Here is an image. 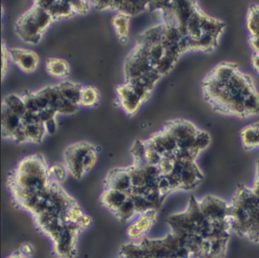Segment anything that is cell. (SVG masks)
<instances>
[{"label":"cell","instance_id":"cell-17","mask_svg":"<svg viewBox=\"0 0 259 258\" xmlns=\"http://www.w3.org/2000/svg\"><path fill=\"white\" fill-rule=\"evenodd\" d=\"M2 106H5V108H8L10 112L20 116L21 118H23L25 114L27 113V109L25 107L22 96H19L16 94H9L5 97L3 101Z\"/></svg>","mask_w":259,"mask_h":258},{"label":"cell","instance_id":"cell-6","mask_svg":"<svg viewBox=\"0 0 259 258\" xmlns=\"http://www.w3.org/2000/svg\"><path fill=\"white\" fill-rule=\"evenodd\" d=\"M144 143L147 149L156 151L161 154L162 157L166 154L175 153L178 149V145L175 138L165 129L155 133Z\"/></svg>","mask_w":259,"mask_h":258},{"label":"cell","instance_id":"cell-12","mask_svg":"<svg viewBox=\"0 0 259 258\" xmlns=\"http://www.w3.org/2000/svg\"><path fill=\"white\" fill-rule=\"evenodd\" d=\"M22 118L2 106V133L5 137L11 138L22 126Z\"/></svg>","mask_w":259,"mask_h":258},{"label":"cell","instance_id":"cell-5","mask_svg":"<svg viewBox=\"0 0 259 258\" xmlns=\"http://www.w3.org/2000/svg\"><path fill=\"white\" fill-rule=\"evenodd\" d=\"M94 145L88 142H79L70 145L65 151V166L75 178H81L85 173L83 162L87 154Z\"/></svg>","mask_w":259,"mask_h":258},{"label":"cell","instance_id":"cell-4","mask_svg":"<svg viewBox=\"0 0 259 258\" xmlns=\"http://www.w3.org/2000/svg\"><path fill=\"white\" fill-rule=\"evenodd\" d=\"M164 129L175 138L178 148L197 151L196 148V139L201 130L196 128L191 121L185 120L170 121L166 124Z\"/></svg>","mask_w":259,"mask_h":258},{"label":"cell","instance_id":"cell-28","mask_svg":"<svg viewBox=\"0 0 259 258\" xmlns=\"http://www.w3.org/2000/svg\"><path fill=\"white\" fill-rule=\"evenodd\" d=\"M10 57V55H9V52H8L7 50L4 48V45H3V49H2V75L4 76V72H5V70H6V67H7V59Z\"/></svg>","mask_w":259,"mask_h":258},{"label":"cell","instance_id":"cell-25","mask_svg":"<svg viewBox=\"0 0 259 258\" xmlns=\"http://www.w3.org/2000/svg\"><path fill=\"white\" fill-rule=\"evenodd\" d=\"M50 176L54 178L56 182H62L66 179L67 169L65 165L56 164L49 168Z\"/></svg>","mask_w":259,"mask_h":258},{"label":"cell","instance_id":"cell-11","mask_svg":"<svg viewBox=\"0 0 259 258\" xmlns=\"http://www.w3.org/2000/svg\"><path fill=\"white\" fill-rule=\"evenodd\" d=\"M36 3L49 13L53 20L70 17L74 13L70 1H37Z\"/></svg>","mask_w":259,"mask_h":258},{"label":"cell","instance_id":"cell-27","mask_svg":"<svg viewBox=\"0 0 259 258\" xmlns=\"http://www.w3.org/2000/svg\"><path fill=\"white\" fill-rule=\"evenodd\" d=\"M73 12L84 14L88 10V4L83 1H70Z\"/></svg>","mask_w":259,"mask_h":258},{"label":"cell","instance_id":"cell-21","mask_svg":"<svg viewBox=\"0 0 259 258\" xmlns=\"http://www.w3.org/2000/svg\"><path fill=\"white\" fill-rule=\"evenodd\" d=\"M24 126L27 136V141L29 142H40L46 134L48 133L45 124L41 122H34L24 125Z\"/></svg>","mask_w":259,"mask_h":258},{"label":"cell","instance_id":"cell-15","mask_svg":"<svg viewBox=\"0 0 259 258\" xmlns=\"http://www.w3.org/2000/svg\"><path fill=\"white\" fill-rule=\"evenodd\" d=\"M164 30V25L163 23L160 25H154L147 29L140 35V43L147 45L149 47L154 45L161 44Z\"/></svg>","mask_w":259,"mask_h":258},{"label":"cell","instance_id":"cell-29","mask_svg":"<svg viewBox=\"0 0 259 258\" xmlns=\"http://www.w3.org/2000/svg\"><path fill=\"white\" fill-rule=\"evenodd\" d=\"M252 65L254 66V68L258 71L259 73V53L254 52L252 57Z\"/></svg>","mask_w":259,"mask_h":258},{"label":"cell","instance_id":"cell-1","mask_svg":"<svg viewBox=\"0 0 259 258\" xmlns=\"http://www.w3.org/2000/svg\"><path fill=\"white\" fill-rule=\"evenodd\" d=\"M203 95L215 111L238 118L259 114V92L248 74L232 62H221L201 83Z\"/></svg>","mask_w":259,"mask_h":258},{"label":"cell","instance_id":"cell-18","mask_svg":"<svg viewBox=\"0 0 259 258\" xmlns=\"http://www.w3.org/2000/svg\"><path fill=\"white\" fill-rule=\"evenodd\" d=\"M148 5L149 3L144 1H111V7L130 15L142 11Z\"/></svg>","mask_w":259,"mask_h":258},{"label":"cell","instance_id":"cell-3","mask_svg":"<svg viewBox=\"0 0 259 258\" xmlns=\"http://www.w3.org/2000/svg\"><path fill=\"white\" fill-rule=\"evenodd\" d=\"M52 21L53 19L49 13L35 2L31 9L18 19L15 30L23 41L36 44Z\"/></svg>","mask_w":259,"mask_h":258},{"label":"cell","instance_id":"cell-16","mask_svg":"<svg viewBox=\"0 0 259 258\" xmlns=\"http://www.w3.org/2000/svg\"><path fill=\"white\" fill-rule=\"evenodd\" d=\"M57 86L61 98L79 104L81 88L78 84L71 82H62Z\"/></svg>","mask_w":259,"mask_h":258},{"label":"cell","instance_id":"cell-26","mask_svg":"<svg viewBox=\"0 0 259 258\" xmlns=\"http://www.w3.org/2000/svg\"><path fill=\"white\" fill-rule=\"evenodd\" d=\"M131 153L135 158V160L144 158L145 153H146V148H145L144 141H140V140L136 141L133 145Z\"/></svg>","mask_w":259,"mask_h":258},{"label":"cell","instance_id":"cell-9","mask_svg":"<svg viewBox=\"0 0 259 258\" xmlns=\"http://www.w3.org/2000/svg\"><path fill=\"white\" fill-rule=\"evenodd\" d=\"M105 190H116L130 194L131 190V182L127 167L116 168L110 171L106 177Z\"/></svg>","mask_w":259,"mask_h":258},{"label":"cell","instance_id":"cell-22","mask_svg":"<svg viewBox=\"0 0 259 258\" xmlns=\"http://www.w3.org/2000/svg\"><path fill=\"white\" fill-rule=\"evenodd\" d=\"M247 28L250 37L259 38V5L250 6L247 11Z\"/></svg>","mask_w":259,"mask_h":258},{"label":"cell","instance_id":"cell-20","mask_svg":"<svg viewBox=\"0 0 259 258\" xmlns=\"http://www.w3.org/2000/svg\"><path fill=\"white\" fill-rule=\"evenodd\" d=\"M130 16L131 15L125 13L119 12L112 20V24L119 39L121 41L124 40L125 42L127 41V34H128Z\"/></svg>","mask_w":259,"mask_h":258},{"label":"cell","instance_id":"cell-19","mask_svg":"<svg viewBox=\"0 0 259 258\" xmlns=\"http://www.w3.org/2000/svg\"><path fill=\"white\" fill-rule=\"evenodd\" d=\"M47 70L52 76L63 78L68 75L70 66L66 60L61 58H50L47 60Z\"/></svg>","mask_w":259,"mask_h":258},{"label":"cell","instance_id":"cell-13","mask_svg":"<svg viewBox=\"0 0 259 258\" xmlns=\"http://www.w3.org/2000/svg\"><path fill=\"white\" fill-rule=\"evenodd\" d=\"M130 197L126 193L105 190L101 195L100 201L106 209L113 214Z\"/></svg>","mask_w":259,"mask_h":258},{"label":"cell","instance_id":"cell-14","mask_svg":"<svg viewBox=\"0 0 259 258\" xmlns=\"http://www.w3.org/2000/svg\"><path fill=\"white\" fill-rule=\"evenodd\" d=\"M241 142L246 150L259 149V122L245 126L240 133Z\"/></svg>","mask_w":259,"mask_h":258},{"label":"cell","instance_id":"cell-7","mask_svg":"<svg viewBox=\"0 0 259 258\" xmlns=\"http://www.w3.org/2000/svg\"><path fill=\"white\" fill-rule=\"evenodd\" d=\"M157 209H149L140 214L133 224L127 228V236L131 239L144 238V236L151 230L152 226L156 220Z\"/></svg>","mask_w":259,"mask_h":258},{"label":"cell","instance_id":"cell-2","mask_svg":"<svg viewBox=\"0 0 259 258\" xmlns=\"http://www.w3.org/2000/svg\"><path fill=\"white\" fill-rule=\"evenodd\" d=\"M52 182L49 168L43 157H25L9 177L8 186L15 204L26 210L32 202L44 191Z\"/></svg>","mask_w":259,"mask_h":258},{"label":"cell","instance_id":"cell-24","mask_svg":"<svg viewBox=\"0 0 259 258\" xmlns=\"http://www.w3.org/2000/svg\"><path fill=\"white\" fill-rule=\"evenodd\" d=\"M78 105V103H73L71 101L66 100V99L61 98L59 99L57 104L54 106V108L57 114L69 115V114L74 113L77 109Z\"/></svg>","mask_w":259,"mask_h":258},{"label":"cell","instance_id":"cell-10","mask_svg":"<svg viewBox=\"0 0 259 258\" xmlns=\"http://www.w3.org/2000/svg\"><path fill=\"white\" fill-rule=\"evenodd\" d=\"M117 98L121 108L127 114L134 115L140 108L142 101L133 91L130 84H125L117 88Z\"/></svg>","mask_w":259,"mask_h":258},{"label":"cell","instance_id":"cell-23","mask_svg":"<svg viewBox=\"0 0 259 258\" xmlns=\"http://www.w3.org/2000/svg\"><path fill=\"white\" fill-rule=\"evenodd\" d=\"M98 92L93 87L81 88L80 93L79 104L84 106H93L98 103Z\"/></svg>","mask_w":259,"mask_h":258},{"label":"cell","instance_id":"cell-8","mask_svg":"<svg viewBox=\"0 0 259 258\" xmlns=\"http://www.w3.org/2000/svg\"><path fill=\"white\" fill-rule=\"evenodd\" d=\"M9 55L10 60L25 72L34 71L39 64L38 55L29 50L13 48L9 51Z\"/></svg>","mask_w":259,"mask_h":258}]
</instances>
